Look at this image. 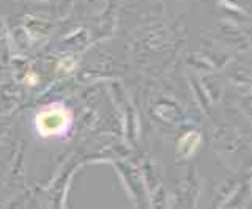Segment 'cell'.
Here are the masks:
<instances>
[{
    "instance_id": "cell-1",
    "label": "cell",
    "mask_w": 252,
    "mask_h": 209,
    "mask_svg": "<svg viewBox=\"0 0 252 209\" xmlns=\"http://www.w3.org/2000/svg\"><path fill=\"white\" fill-rule=\"evenodd\" d=\"M71 112L63 104H51L38 112L35 126L41 137H62L71 126Z\"/></svg>"
}]
</instances>
